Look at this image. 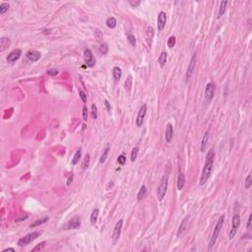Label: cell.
Here are the masks:
<instances>
[{
  "instance_id": "obj_30",
  "label": "cell",
  "mask_w": 252,
  "mask_h": 252,
  "mask_svg": "<svg viewBox=\"0 0 252 252\" xmlns=\"http://www.w3.org/2000/svg\"><path fill=\"white\" fill-rule=\"evenodd\" d=\"M90 162H91V156H90V154H86L85 159H84V162H83V169H88L89 166H90Z\"/></svg>"
},
{
  "instance_id": "obj_35",
  "label": "cell",
  "mask_w": 252,
  "mask_h": 252,
  "mask_svg": "<svg viewBox=\"0 0 252 252\" xmlns=\"http://www.w3.org/2000/svg\"><path fill=\"white\" fill-rule=\"evenodd\" d=\"M175 43H176V39H175V37H173V36L169 37V39L167 40V47L169 48H172L175 45Z\"/></svg>"
},
{
  "instance_id": "obj_25",
  "label": "cell",
  "mask_w": 252,
  "mask_h": 252,
  "mask_svg": "<svg viewBox=\"0 0 252 252\" xmlns=\"http://www.w3.org/2000/svg\"><path fill=\"white\" fill-rule=\"evenodd\" d=\"M105 24H107V26L109 29H114L116 25H117V21H116V19L114 17H109V18L107 19Z\"/></svg>"
},
{
  "instance_id": "obj_43",
  "label": "cell",
  "mask_w": 252,
  "mask_h": 252,
  "mask_svg": "<svg viewBox=\"0 0 252 252\" xmlns=\"http://www.w3.org/2000/svg\"><path fill=\"white\" fill-rule=\"evenodd\" d=\"M94 35H95V37H96L97 39H102V32L101 31H100L99 29H96V30H95Z\"/></svg>"
},
{
  "instance_id": "obj_7",
  "label": "cell",
  "mask_w": 252,
  "mask_h": 252,
  "mask_svg": "<svg viewBox=\"0 0 252 252\" xmlns=\"http://www.w3.org/2000/svg\"><path fill=\"white\" fill-rule=\"evenodd\" d=\"M123 219H120L117 223H116L114 229H113V232H112V243L115 244L116 242L118 241L119 237H120V234H121V229H122V226H123Z\"/></svg>"
},
{
  "instance_id": "obj_20",
  "label": "cell",
  "mask_w": 252,
  "mask_h": 252,
  "mask_svg": "<svg viewBox=\"0 0 252 252\" xmlns=\"http://www.w3.org/2000/svg\"><path fill=\"white\" fill-rule=\"evenodd\" d=\"M112 76L116 82L120 80L121 77H122V71H121V69L117 66L114 67V68L112 69Z\"/></svg>"
},
{
  "instance_id": "obj_22",
  "label": "cell",
  "mask_w": 252,
  "mask_h": 252,
  "mask_svg": "<svg viewBox=\"0 0 252 252\" xmlns=\"http://www.w3.org/2000/svg\"><path fill=\"white\" fill-rule=\"evenodd\" d=\"M49 218L48 217H45V218H42V219H39V220H36L34 223H32L30 224V227H39V226H42V224H45L47 222H48Z\"/></svg>"
},
{
  "instance_id": "obj_41",
  "label": "cell",
  "mask_w": 252,
  "mask_h": 252,
  "mask_svg": "<svg viewBox=\"0 0 252 252\" xmlns=\"http://www.w3.org/2000/svg\"><path fill=\"white\" fill-rule=\"evenodd\" d=\"M83 119L85 121L88 119V107H87L86 104H84L83 107Z\"/></svg>"
},
{
  "instance_id": "obj_36",
  "label": "cell",
  "mask_w": 252,
  "mask_h": 252,
  "mask_svg": "<svg viewBox=\"0 0 252 252\" xmlns=\"http://www.w3.org/2000/svg\"><path fill=\"white\" fill-rule=\"evenodd\" d=\"M100 51H101V53H102L104 55H105V54L107 53L108 51V47H107V43H102V44L101 45V47H100Z\"/></svg>"
},
{
  "instance_id": "obj_15",
  "label": "cell",
  "mask_w": 252,
  "mask_h": 252,
  "mask_svg": "<svg viewBox=\"0 0 252 252\" xmlns=\"http://www.w3.org/2000/svg\"><path fill=\"white\" fill-rule=\"evenodd\" d=\"M173 136V127L170 123H167V128H166V134H164V138H166V142L170 143L172 142Z\"/></svg>"
},
{
  "instance_id": "obj_2",
  "label": "cell",
  "mask_w": 252,
  "mask_h": 252,
  "mask_svg": "<svg viewBox=\"0 0 252 252\" xmlns=\"http://www.w3.org/2000/svg\"><path fill=\"white\" fill-rule=\"evenodd\" d=\"M167 184H169V176L167 175H164L161 178V180H160L158 188H157V197H158L160 201H162L164 198V196H166L167 190Z\"/></svg>"
},
{
  "instance_id": "obj_21",
  "label": "cell",
  "mask_w": 252,
  "mask_h": 252,
  "mask_svg": "<svg viewBox=\"0 0 252 252\" xmlns=\"http://www.w3.org/2000/svg\"><path fill=\"white\" fill-rule=\"evenodd\" d=\"M167 52L162 51V52L160 54L159 59H158L159 64H160V66H161V68H164V65H166V63H167Z\"/></svg>"
},
{
  "instance_id": "obj_47",
  "label": "cell",
  "mask_w": 252,
  "mask_h": 252,
  "mask_svg": "<svg viewBox=\"0 0 252 252\" xmlns=\"http://www.w3.org/2000/svg\"><path fill=\"white\" fill-rule=\"evenodd\" d=\"M140 3H141L140 1H136V2H133V1H129V4L131 5L132 7H134V8H135V7H137V6H139V5H140Z\"/></svg>"
},
{
  "instance_id": "obj_19",
  "label": "cell",
  "mask_w": 252,
  "mask_h": 252,
  "mask_svg": "<svg viewBox=\"0 0 252 252\" xmlns=\"http://www.w3.org/2000/svg\"><path fill=\"white\" fill-rule=\"evenodd\" d=\"M209 137H210L209 130H207V131H206V133L204 134V136H203V139H202V142H201V147H200V149H201V152L205 151V148H206V146H207V144H208V141H209Z\"/></svg>"
},
{
  "instance_id": "obj_29",
  "label": "cell",
  "mask_w": 252,
  "mask_h": 252,
  "mask_svg": "<svg viewBox=\"0 0 252 252\" xmlns=\"http://www.w3.org/2000/svg\"><path fill=\"white\" fill-rule=\"evenodd\" d=\"M227 0H224V1L221 2V6H220V11H219V16H223L224 13H226L227 10Z\"/></svg>"
},
{
  "instance_id": "obj_10",
  "label": "cell",
  "mask_w": 252,
  "mask_h": 252,
  "mask_svg": "<svg viewBox=\"0 0 252 252\" xmlns=\"http://www.w3.org/2000/svg\"><path fill=\"white\" fill-rule=\"evenodd\" d=\"M84 58H85V64L88 67H94L96 64V58L94 57L93 53L90 49H85L84 51Z\"/></svg>"
},
{
  "instance_id": "obj_42",
  "label": "cell",
  "mask_w": 252,
  "mask_h": 252,
  "mask_svg": "<svg viewBox=\"0 0 252 252\" xmlns=\"http://www.w3.org/2000/svg\"><path fill=\"white\" fill-rule=\"evenodd\" d=\"M79 96L81 97V100H82V102H84V104H86V102H87V95H86L85 92L79 91Z\"/></svg>"
},
{
  "instance_id": "obj_46",
  "label": "cell",
  "mask_w": 252,
  "mask_h": 252,
  "mask_svg": "<svg viewBox=\"0 0 252 252\" xmlns=\"http://www.w3.org/2000/svg\"><path fill=\"white\" fill-rule=\"evenodd\" d=\"M104 105H105V107H107V112H110V109H112V107H110V104H109V102H108L107 100H104Z\"/></svg>"
},
{
  "instance_id": "obj_11",
  "label": "cell",
  "mask_w": 252,
  "mask_h": 252,
  "mask_svg": "<svg viewBox=\"0 0 252 252\" xmlns=\"http://www.w3.org/2000/svg\"><path fill=\"white\" fill-rule=\"evenodd\" d=\"M215 92H216V86L215 84L210 82L206 85V88H205V97L210 101V100L213 99V97L215 96Z\"/></svg>"
},
{
  "instance_id": "obj_37",
  "label": "cell",
  "mask_w": 252,
  "mask_h": 252,
  "mask_svg": "<svg viewBox=\"0 0 252 252\" xmlns=\"http://www.w3.org/2000/svg\"><path fill=\"white\" fill-rule=\"evenodd\" d=\"M92 116L94 119L97 118V108L96 104H92Z\"/></svg>"
},
{
  "instance_id": "obj_5",
  "label": "cell",
  "mask_w": 252,
  "mask_h": 252,
  "mask_svg": "<svg viewBox=\"0 0 252 252\" xmlns=\"http://www.w3.org/2000/svg\"><path fill=\"white\" fill-rule=\"evenodd\" d=\"M240 226V217L239 215L235 214V215L232 217V229L229 232V239H232L235 235H236L237 229Z\"/></svg>"
},
{
  "instance_id": "obj_31",
  "label": "cell",
  "mask_w": 252,
  "mask_h": 252,
  "mask_svg": "<svg viewBox=\"0 0 252 252\" xmlns=\"http://www.w3.org/2000/svg\"><path fill=\"white\" fill-rule=\"evenodd\" d=\"M251 185H252V174L249 172L248 175H247V177H246V179L244 181V187L246 189H249L251 187Z\"/></svg>"
},
{
  "instance_id": "obj_13",
  "label": "cell",
  "mask_w": 252,
  "mask_h": 252,
  "mask_svg": "<svg viewBox=\"0 0 252 252\" xmlns=\"http://www.w3.org/2000/svg\"><path fill=\"white\" fill-rule=\"evenodd\" d=\"M166 23H167V14L162 11V12L159 13L158 15V30L160 32L162 31L166 27Z\"/></svg>"
},
{
  "instance_id": "obj_14",
  "label": "cell",
  "mask_w": 252,
  "mask_h": 252,
  "mask_svg": "<svg viewBox=\"0 0 252 252\" xmlns=\"http://www.w3.org/2000/svg\"><path fill=\"white\" fill-rule=\"evenodd\" d=\"M27 58L32 62H36L40 58V53L36 50H29L26 54Z\"/></svg>"
},
{
  "instance_id": "obj_24",
  "label": "cell",
  "mask_w": 252,
  "mask_h": 252,
  "mask_svg": "<svg viewBox=\"0 0 252 252\" xmlns=\"http://www.w3.org/2000/svg\"><path fill=\"white\" fill-rule=\"evenodd\" d=\"M81 156H82V149L80 148V149H78V150L76 151L75 155H74V157H73L72 162H71L72 166H75V164H77V162L80 161Z\"/></svg>"
},
{
  "instance_id": "obj_28",
  "label": "cell",
  "mask_w": 252,
  "mask_h": 252,
  "mask_svg": "<svg viewBox=\"0 0 252 252\" xmlns=\"http://www.w3.org/2000/svg\"><path fill=\"white\" fill-rule=\"evenodd\" d=\"M146 193H147V188H146L145 185H142V186H141L139 192H138V195H137L138 200H141V199L144 198V197L146 196Z\"/></svg>"
},
{
  "instance_id": "obj_34",
  "label": "cell",
  "mask_w": 252,
  "mask_h": 252,
  "mask_svg": "<svg viewBox=\"0 0 252 252\" xmlns=\"http://www.w3.org/2000/svg\"><path fill=\"white\" fill-rule=\"evenodd\" d=\"M45 245H47V241H42V242L39 243V244H37L36 247L32 248V251H42V250H43V249H44Z\"/></svg>"
},
{
  "instance_id": "obj_45",
  "label": "cell",
  "mask_w": 252,
  "mask_h": 252,
  "mask_svg": "<svg viewBox=\"0 0 252 252\" xmlns=\"http://www.w3.org/2000/svg\"><path fill=\"white\" fill-rule=\"evenodd\" d=\"M251 220H252V216L249 215L248 221H247V229L248 231H251Z\"/></svg>"
},
{
  "instance_id": "obj_33",
  "label": "cell",
  "mask_w": 252,
  "mask_h": 252,
  "mask_svg": "<svg viewBox=\"0 0 252 252\" xmlns=\"http://www.w3.org/2000/svg\"><path fill=\"white\" fill-rule=\"evenodd\" d=\"M138 153H139V148L138 147H134L132 149V152H131V162H134L136 161L137 157H138Z\"/></svg>"
},
{
  "instance_id": "obj_6",
  "label": "cell",
  "mask_w": 252,
  "mask_h": 252,
  "mask_svg": "<svg viewBox=\"0 0 252 252\" xmlns=\"http://www.w3.org/2000/svg\"><path fill=\"white\" fill-rule=\"evenodd\" d=\"M196 63H197V52H195L191 57V60L189 62V66L187 68V71H186V75H185V78H186V81L190 80L192 75H193V72L195 70V67H196Z\"/></svg>"
},
{
  "instance_id": "obj_3",
  "label": "cell",
  "mask_w": 252,
  "mask_h": 252,
  "mask_svg": "<svg viewBox=\"0 0 252 252\" xmlns=\"http://www.w3.org/2000/svg\"><path fill=\"white\" fill-rule=\"evenodd\" d=\"M224 216H221V218L219 219V221L217 222L216 226H215V229H214V232H213V234L211 236V239L209 241V249H212L215 245V243L218 239V236L220 234V232H221V229L224 224Z\"/></svg>"
},
{
  "instance_id": "obj_18",
  "label": "cell",
  "mask_w": 252,
  "mask_h": 252,
  "mask_svg": "<svg viewBox=\"0 0 252 252\" xmlns=\"http://www.w3.org/2000/svg\"><path fill=\"white\" fill-rule=\"evenodd\" d=\"M184 185H185V176H184V173L179 172L177 178V188L181 190V189H183Z\"/></svg>"
},
{
  "instance_id": "obj_17",
  "label": "cell",
  "mask_w": 252,
  "mask_h": 252,
  "mask_svg": "<svg viewBox=\"0 0 252 252\" xmlns=\"http://www.w3.org/2000/svg\"><path fill=\"white\" fill-rule=\"evenodd\" d=\"M188 218H189V217H186V218L184 219L182 222H181V224H180V226H179V229H178V231H177V236H180V235L186 231V227H187V220H188Z\"/></svg>"
},
{
  "instance_id": "obj_9",
  "label": "cell",
  "mask_w": 252,
  "mask_h": 252,
  "mask_svg": "<svg viewBox=\"0 0 252 252\" xmlns=\"http://www.w3.org/2000/svg\"><path fill=\"white\" fill-rule=\"evenodd\" d=\"M146 114H147V104H142V107H140L139 112H138L137 118H136V126L137 127H141L143 125V122H144V118H145Z\"/></svg>"
},
{
  "instance_id": "obj_39",
  "label": "cell",
  "mask_w": 252,
  "mask_h": 252,
  "mask_svg": "<svg viewBox=\"0 0 252 252\" xmlns=\"http://www.w3.org/2000/svg\"><path fill=\"white\" fill-rule=\"evenodd\" d=\"M58 73H59V71L57 69H49V70H47V74L51 76V77H54V76L58 75Z\"/></svg>"
},
{
  "instance_id": "obj_23",
  "label": "cell",
  "mask_w": 252,
  "mask_h": 252,
  "mask_svg": "<svg viewBox=\"0 0 252 252\" xmlns=\"http://www.w3.org/2000/svg\"><path fill=\"white\" fill-rule=\"evenodd\" d=\"M132 83H133V77L131 75H128L127 79L125 80V83H124V88H125V91L126 92H129L131 91L132 89Z\"/></svg>"
},
{
  "instance_id": "obj_44",
  "label": "cell",
  "mask_w": 252,
  "mask_h": 252,
  "mask_svg": "<svg viewBox=\"0 0 252 252\" xmlns=\"http://www.w3.org/2000/svg\"><path fill=\"white\" fill-rule=\"evenodd\" d=\"M29 218V215H24V216H21V217H19V218H17L15 220V223H20V222H22V221H25V220H27V219Z\"/></svg>"
},
{
  "instance_id": "obj_26",
  "label": "cell",
  "mask_w": 252,
  "mask_h": 252,
  "mask_svg": "<svg viewBox=\"0 0 252 252\" xmlns=\"http://www.w3.org/2000/svg\"><path fill=\"white\" fill-rule=\"evenodd\" d=\"M99 214H100V210L99 209H94L93 210V212H92L91 217H90V221H91L92 224H95L97 223V218H99Z\"/></svg>"
},
{
  "instance_id": "obj_8",
  "label": "cell",
  "mask_w": 252,
  "mask_h": 252,
  "mask_svg": "<svg viewBox=\"0 0 252 252\" xmlns=\"http://www.w3.org/2000/svg\"><path fill=\"white\" fill-rule=\"evenodd\" d=\"M81 227V218L79 216L73 217L68 223L65 224L64 229H78Z\"/></svg>"
},
{
  "instance_id": "obj_49",
  "label": "cell",
  "mask_w": 252,
  "mask_h": 252,
  "mask_svg": "<svg viewBox=\"0 0 252 252\" xmlns=\"http://www.w3.org/2000/svg\"><path fill=\"white\" fill-rule=\"evenodd\" d=\"M7 251H12V252H15V249H14V248H6V249H4V250L2 251V252H7Z\"/></svg>"
},
{
  "instance_id": "obj_1",
  "label": "cell",
  "mask_w": 252,
  "mask_h": 252,
  "mask_svg": "<svg viewBox=\"0 0 252 252\" xmlns=\"http://www.w3.org/2000/svg\"><path fill=\"white\" fill-rule=\"evenodd\" d=\"M214 157H215V153H214L213 149H211V150H209V152H208L207 157H206L205 166L203 167L201 178H200V184H201V185H204V184L207 182L211 173H212V169L214 166Z\"/></svg>"
},
{
  "instance_id": "obj_40",
  "label": "cell",
  "mask_w": 252,
  "mask_h": 252,
  "mask_svg": "<svg viewBox=\"0 0 252 252\" xmlns=\"http://www.w3.org/2000/svg\"><path fill=\"white\" fill-rule=\"evenodd\" d=\"M117 162H118V164H121V166H123V164L126 162V157L124 156V155H120V156L118 157Z\"/></svg>"
},
{
  "instance_id": "obj_38",
  "label": "cell",
  "mask_w": 252,
  "mask_h": 252,
  "mask_svg": "<svg viewBox=\"0 0 252 252\" xmlns=\"http://www.w3.org/2000/svg\"><path fill=\"white\" fill-rule=\"evenodd\" d=\"M128 42H130V44H131L132 47H135V45H136V39H135V37L133 35H128Z\"/></svg>"
},
{
  "instance_id": "obj_48",
  "label": "cell",
  "mask_w": 252,
  "mask_h": 252,
  "mask_svg": "<svg viewBox=\"0 0 252 252\" xmlns=\"http://www.w3.org/2000/svg\"><path fill=\"white\" fill-rule=\"evenodd\" d=\"M72 180H73V173H71V175H70L69 178H68V180H67V185H70L71 182H72Z\"/></svg>"
},
{
  "instance_id": "obj_16",
  "label": "cell",
  "mask_w": 252,
  "mask_h": 252,
  "mask_svg": "<svg viewBox=\"0 0 252 252\" xmlns=\"http://www.w3.org/2000/svg\"><path fill=\"white\" fill-rule=\"evenodd\" d=\"M10 43L11 42L8 37H1V39H0V51L2 52V51H4L5 49H7V48L10 47Z\"/></svg>"
},
{
  "instance_id": "obj_12",
  "label": "cell",
  "mask_w": 252,
  "mask_h": 252,
  "mask_svg": "<svg viewBox=\"0 0 252 252\" xmlns=\"http://www.w3.org/2000/svg\"><path fill=\"white\" fill-rule=\"evenodd\" d=\"M21 55H22V50L21 49H19V48H18V49H14V50L11 51L9 54H8L6 60H7L8 63H14V62H16L19 58L21 57Z\"/></svg>"
},
{
  "instance_id": "obj_4",
  "label": "cell",
  "mask_w": 252,
  "mask_h": 252,
  "mask_svg": "<svg viewBox=\"0 0 252 252\" xmlns=\"http://www.w3.org/2000/svg\"><path fill=\"white\" fill-rule=\"evenodd\" d=\"M40 234H42V232H31V234H28L27 235H25L24 237L20 238V239L18 240L17 244L20 246V247L26 246V245L30 244L32 241H34L35 239H37V238L39 237Z\"/></svg>"
},
{
  "instance_id": "obj_27",
  "label": "cell",
  "mask_w": 252,
  "mask_h": 252,
  "mask_svg": "<svg viewBox=\"0 0 252 252\" xmlns=\"http://www.w3.org/2000/svg\"><path fill=\"white\" fill-rule=\"evenodd\" d=\"M108 153H109V146L107 145L104 150V152H102V155L101 157V159H100V164H104V162H105V160H107V156H108Z\"/></svg>"
},
{
  "instance_id": "obj_32",
  "label": "cell",
  "mask_w": 252,
  "mask_h": 252,
  "mask_svg": "<svg viewBox=\"0 0 252 252\" xmlns=\"http://www.w3.org/2000/svg\"><path fill=\"white\" fill-rule=\"evenodd\" d=\"M8 9H9V4L6 3V2H2L0 4V15H3L7 12Z\"/></svg>"
}]
</instances>
